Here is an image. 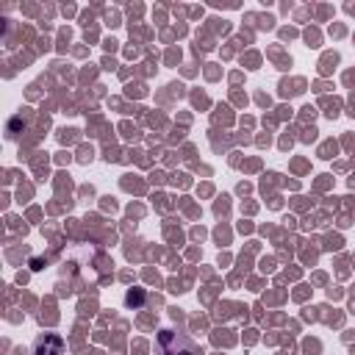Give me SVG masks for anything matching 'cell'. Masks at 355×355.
<instances>
[{
    "label": "cell",
    "mask_w": 355,
    "mask_h": 355,
    "mask_svg": "<svg viewBox=\"0 0 355 355\" xmlns=\"http://www.w3.org/2000/svg\"><path fill=\"white\" fill-rule=\"evenodd\" d=\"M155 347H158V355H200V349L194 347V341L186 333H178L169 327L158 333Z\"/></svg>",
    "instance_id": "cell-1"
},
{
    "label": "cell",
    "mask_w": 355,
    "mask_h": 355,
    "mask_svg": "<svg viewBox=\"0 0 355 355\" xmlns=\"http://www.w3.org/2000/svg\"><path fill=\"white\" fill-rule=\"evenodd\" d=\"M33 355H64V341L55 333H42L33 341Z\"/></svg>",
    "instance_id": "cell-2"
}]
</instances>
